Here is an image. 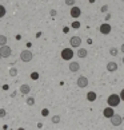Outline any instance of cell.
Listing matches in <instances>:
<instances>
[{
    "label": "cell",
    "instance_id": "cell-1",
    "mask_svg": "<svg viewBox=\"0 0 124 130\" xmlns=\"http://www.w3.org/2000/svg\"><path fill=\"white\" fill-rule=\"evenodd\" d=\"M120 102H121V98H120V95H117V94H111L107 99V103H108V106H111V107H116V106L120 105Z\"/></svg>",
    "mask_w": 124,
    "mask_h": 130
},
{
    "label": "cell",
    "instance_id": "cell-2",
    "mask_svg": "<svg viewBox=\"0 0 124 130\" xmlns=\"http://www.w3.org/2000/svg\"><path fill=\"white\" fill-rule=\"evenodd\" d=\"M60 56H61V59H63V60H71V59L75 56V52L72 51V48H71V47H67V48L61 50Z\"/></svg>",
    "mask_w": 124,
    "mask_h": 130
},
{
    "label": "cell",
    "instance_id": "cell-3",
    "mask_svg": "<svg viewBox=\"0 0 124 130\" xmlns=\"http://www.w3.org/2000/svg\"><path fill=\"white\" fill-rule=\"evenodd\" d=\"M33 58V54L30 51V48H26L20 52V59L21 62H24V63H28V62H31Z\"/></svg>",
    "mask_w": 124,
    "mask_h": 130
},
{
    "label": "cell",
    "instance_id": "cell-4",
    "mask_svg": "<svg viewBox=\"0 0 124 130\" xmlns=\"http://www.w3.org/2000/svg\"><path fill=\"white\" fill-rule=\"evenodd\" d=\"M69 44H71V47H72V48H79V47L82 46V38L78 36V35L72 36V38L69 39Z\"/></svg>",
    "mask_w": 124,
    "mask_h": 130
},
{
    "label": "cell",
    "instance_id": "cell-5",
    "mask_svg": "<svg viewBox=\"0 0 124 130\" xmlns=\"http://www.w3.org/2000/svg\"><path fill=\"white\" fill-rule=\"evenodd\" d=\"M11 54H12V50L9 46L7 44L0 46V55H2V58H8V56H11Z\"/></svg>",
    "mask_w": 124,
    "mask_h": 130
},
{
    "label": "cell",
    "instance_id": "cell-6",
    "mask_svg": "<svg viewBox=\"0 0 124 130\" xmlns=\"http://www.w3.org/2000/svg\"><path fill=\"white\" fill-rule=\"evenodd\" d=\"M99 31L102 32L103 35H108V34H111V31H112V27H111V24H108V23H103V24H100Z\"/></svg>",
    "mask_w": 124,
    "mask_h": 130
},
{
    "label": "cell",
    "instance_id": "cell-7",
    "mask_svg": "<svg viewBox=\"0 0 124 130\" xmlns=\"http://www.w3.org/2000/svg\"><path fill=\"white\" fill-rule=\"evenodd\" d=\"M109 119H111L112 126H120V125L123 123V117L119 115V114H113V117L109 118Z\"/></svg>",
    "mask_w": 124,
    "mask_h": 130
},
{
    "label": "cell",
    "instance_id": "cell-8",
    "mask_svg": "<svg viewBox=\"0 0 124 130\" xmlns=\"http://www.w3.org/2000/svg\"><path fill=\"white\" fill-rule=\"evenodd\" d=\"M76 85L79 86L80 89H84V87H87L88 86V78H85V76H79L78 80H76Z\"/></svg>",
    "mask_w": 124,
    "mask_h": 130
},
{
    "label": "cell",
    "instance_id": "cell-9",
    "mask_svg": "<svg viewBox=\"0 0 124 130\" xmlns=\"http://www.w3.org/2000/svg\"><path fill=\"white\" fill-rule=\"evenodd\" d=\"M71 16L72 18H75V19H78L80 15H82V9H80L79 7H76V6H73L72 8H71Z\"/></svg>",
    "mask_w": 124,
    "mask_h": 130
},
{
    "label": "cell",
    "instance_id": "cell-10",
    "mask_svg": "<svg viewBox=\"0 0 124 130\" xmlns=\"http://www.w3.org/2000/svg\"><path fill=\"white\" fill-rule=\"evenodd\" d=\"M113 114H115V113H113V107H111V106H108V107H106L103 110V115L106 118H112Z\"/></svg>",
    "mask_w": 124,
    "mask_h": 130
},
{
    "label": "cell",
    "instance_id": "cell-11",
    "mask_svg": "<svg viewBox=\"0 0 124 130\" xmlns=\"http://www.w3.org/2000/svg\"><path fill=\"white\" fill-rule=\"evenodd\" d=\"M79 69H80V64L78 62H71L69 63V71L71 73H78Z\"/></svg>",
    "mask_w": 124,
    "mask_h": 130
},
{
    "label": "cell",
    "instance_id": "cell-12",
    "mask_svg": "<svg viewBox=\"0 0 124 130\" xmlns=\"http://www.w3.org/2000/svg\"><path fill=\"white\" fill-rule=\"evenodd\" d=\"M107 70L109 71V73H115V71L117 70V63H115V62H108L107 63Z\"/></svg>",
    "mask_w": 124,
    "mask_h": 130
},
{
    "label": "cell",
    "instance_id": "cell-13",
    "mask_svg": "<svg viewBox=\"0 0 124 130\" xmlns=\"http://www.w3.org/2000/svg\"><path fill=\"white\" fill-rule=\"evenodd\" d=\"M76 55H78L79 58H87V55H88V51L85 50V48H78V51H76Z\"/></svg>",
    "mask_w": 124,
    "mask_h": 130
},
{
    "label": "cell",
    "instance_id": "cell-14",
    "mask_svg": "<svg viewBox=\"0 0 124 130\" xmlns=\"http://www.w3.org/2000/svg\"><path fill=\"white\" fill-rule=\"evenodd\" d=\"M30 91H31V87L28 85H21L20 86V93L23 95H28V94H30Z\"/></svg>",
    "mask_w": 124,
    "mask_h": 130
},
{
    "label": "cell",
    "instance_id": "cell-15",
    "mask_svg": "<svg viewBox=\"0 0 124 130\" xmlns=\"http://www.w3.org/2000/svg\"><path fill=\"white\" fill-rule=\"evenodd\" d=\"M97 98V94L95 93V91H89V93L87 94V99L89 101V102H95Z\"/></svg>",
    "mask_w": 124,
    "mask_h": 130
},
{
    "label": "cell",
    "instance_id": "cell-16",
    "mask_svg": "<svg viewBox=\"0 0 124 130\" xmlns=\"http://www.w3.org/2000/svg\"><path fill=\"white\" fill-rule=\"evenodd\" d=\"M7 44V36L6 35H0V46Z\"/></svg>",
    "mask_w": 124,
    "mask_h": 130
},
{
    "label": "cell",
    "instance_id": "cell-17",
    "mask_svg": "<svg viewBox=\"0 0 124 130\" xmlns=\"http://www.w3.org/2000/svg\"><path fill=\"white\" fill-rule=\"evenodd\" d=\"M27 105L28 106H33V105H35V98H33V97H28L27 98Z\"/></svg>",
    "mask_w": 124,
    "mask_h": 130
},
{
    "label": "cell",
    "instance_id": "cell-18",
    "mask_svg": "<svg viewBox=\"0 0 124 130\" xmlns=\"http://www.w3.org/2000/svg\"><path fill=\"white\" fill-rule=\"evenodd\" d=\"M109 54H111L112 56H116V55L119 54V50L115 48V47H112V48H109Z\"/></svg>",
    "mask_w": 124,
    "mask_h": 130
},
{
    "label": "cell",
    "instance_id": "cell-19",
    "mask_svg": "<svg viewBox=\"0 0 124 130\" xmlns=\"http://www.w3.org/2000/svg\"><path fill=\"white\" fill-rule=\"evenodd\" d=\"M52 123H59L60 122V115H54V117L51 118Z\"/></svg>",
    "mask_w": 124,
    "mask_h": 130
},
{
    "label": "cell",
    "instance_id": "cell-20",
    "mask_svg": "<svg viewBox=\"0 0 124 130\" xmlns=\"http://www.w3.org/2000/svg\"><path fill=\"white\" fill-rule=\"evenodd\" d=\"M6 13H7V11H6V7L0 4V18H3L4 15H6Z\"/></svg>",
    "mask_w": 124,
    "mask_h": 130
},
{
    "label": "cell",
    "instance_id": "cell-21",
    "mask_svg": "<svg viewBox=\"0 0 124 130\" xmlns=\"http://www.w3.org/2000/svg\"><path fill=\"white\" fill-rule=\"evenodd\" d=\"M9 75H11V76H16L17 75V69H16V67H12V69L9 70Z\"/></svg>",
    "mask_w": 124,
    "mask_h": 130
},
{
    "label": "cell",
    "instance_id": "cell-22",
    "mask_svg": "<svg viewBox=\"0 0 124 130\" xmlns=\"http://www.w3.org/2000/svg\"><path fill=\"white\" fill-rule=\"evenodd\" d=\"M31 79H32V80H37V79H39V73L33 71V73L31 74Z\"/></svg>",
    "mask_w": 124,
    "mask_h": 130
},
{
    "label": "cell",
    "instance_id": "cell-23",
    "mask_svg": "<svg viewBox=\"0 0 124 130\" xmlns=\"http://www.w3.org/2000/svg\"><path fill=\"white\" fill-rule=\"evenodd\" d=\"M71 27L75 28V30H78V28H80V23H79L78 20H75V22L72 23V24H71Z\"/></svg>",
    "mask_w": 124,
    "mask_h": 130
},
{
    "label": "cell",
    "instance_id": "cell-24",
    "mask_svg": "<svg viewBox=\"0 0 124 130\" xmlns=\"http://www.w3.org/2000/svg\"><path fill=\"white\" fill-rule=\"evenodd\" d=\"M75 3H76V0H65V4H67V6H69V7H73Z\"/></svg>",
    "mask_w": 124,
    "mask_h": 130
},
{
    "label": "cell",
    "instance_id": "cell-25",
    "mask_svg": "<svg viewBox=\"0 0 124 130\" xmlns=\"http://www.w3.org/2000/svg\"><path fill=\"white\" fill-rule=\"evenodd\" d=\"M7 115V111L4 109H0V118H4Z\"/></svg>",
    "mask_w": 124,
    "mask_h": 130
},
{
    "label": "cell",
    "instance_id": "cell-26",
    "mask_svg": "<svg viewBox=\"0 0 124 130\" xmlns=\"http://www.w3.org/2000/svg\"><path fill=\"white\" fill-rule=\"evenodd\" d=\"M100 11H102V12H107L108 11V6H103L102 8H100Z\"/></svg>",
    "mask_w": 124,
    "mask_h": 130
},
{
    "label": "cell",
    "instance_id": "cell-27",
    "mask_svg": "<svg viewBox=\"0 0 124 130\" xmlns=\"http://www.w3.org/2000/svg\"><path fill=\"white\" fill-rule=\"evenodd\" d=\"M41 114L44 115V117H47V115H48V110H47V109H44V110L41 111Z\"/></svg>",
    "mask_w": 124,
    "mask_h": 130
},
{
    "label": "cell",
    "instance_id": "cell-28",
    "mask_svg": "<svg viewBox=\"0 0 124 130\" xmlns=\"http://www.w3.org/2000/svg\"><path fill=\"white\" fill-rule=\"evenodd\" d=\"M119 95H120V98H121V101H124V89L121 90V93L119 94Z\"/></svg>",
    "mask_w": 124,
    "mask_h": 130
},
{
    "label": "cell",
    "instance_id": "cell-29",
    "mask_svg": "<svg viewBox=\"0 0 124 130\" xmlns=\"http://www.w3.org/2000/svg\"><path fill=\"white\" fill-rule=\"evenodd\" d=\"M49 13H51L52 16H55V15H56V11H55V9H51V12H49Z\"/></svg>",
    "mask_w": 124,
    "mask_h": 130
},
{
    "label": "cell",
    "instance_id": "cell-30",
    "mask_svg": "<svg viewBox=\"0 0 124 130\" xmlns=\"http://www.w3.org/2000/svg\"><path fill=\"white\" fill-rule=\"evenodd\" d=\"M120 51H121L123 54H124V43H123V44H121V47H120Z\"/></svg>",
    "mask_w": 124,
    "mask_h": 130
},
{
    "label": "cell",
    "instance_id": "cell-31",
    "mask_svg": "<svg viewBox=\"0 0 124 130\" xmlns=\"http://www.w3.org/2000/svg\"><path fill=\"white\" fill-rule=\"evenodd\" d=\"M26 46H27V48H30V47H32V44H31V43H30V42H28V43H27V44H26Z\"/></svg>",
    "mask_w": 124,
    "mask_h": 130
},
{
    "label": "cell",
    "instance_id": "cell-32",
    "mask_svg": "<svg viewBox=\"0 0 124 130\" xmlns=\"http://www.w3.org/2000/svg\"><path fill=\"white\" fill-rule=\"evenodd\" d=\"M21 39V35H16V40H20Z\"/></svg>",
    "mask_w": 124,
    "mask_h": 130
},
{
    "label": "cell",
    "instance_id": "cell-33",
    "mask_svg": "<svg viewBox=\"0 0 124 130\" xmlns=\"http://www.w3.org/2000/svg\"><path fill=\"white\" fill-rule=\"evenodd\" d=\"M3 90H8V85H4L3 86Z\"/></svg>",
    "mask_w": 124,
    "mask_h": 130
},
{
    "label": "cell",
    "instance_id": "cell-34",
    "mask_svg": "<svg viewBox=\"0 0 124 130\" xmlns=\"http://www.w3.org/2000/svg\"><path fill=\"white\" fill-rule=\"evenodd\" d=\"M89 3H95V0H89Z\"/></svg>",
    "mask_w": 124,
    "mask_h": 130
},
{
    "label": "cell",
    "instance_id": "cell-35",
    "mask_svg": "<svg viewBox=\"0 0 124 130\" xmlns=\"http://www.w3.org/2000/svg\"><path fill=\"white\" fill-rule=\"evenodd\" d=\"M17 130H24V129H23V127H20V129H17Z\"/></svg>",
    "mask_w": 124,
    "mask_h": 130
},
{
    "label": "cell",
    "instance_id": "cell-36",
    "mask_svg": "<svg viewBox=\"0 0 124 130\" xmlns=\"http://www.w3.org/2000/svg\"><path fill=\"white\" fill-rule=\"evenodd\" d=\"M123 63H124V56H123Z\"/></svg>",
    "mask_w": 124,
    "mask_h": 130
},
{
    "label": "cell",
    "instance_id": "cell-37",
    "mask_svg": "<svg viewBox=\"0 0 124 130\" xmlns=\"http://www.w3.org/2000/svg\"><path fill=\"white\" fill-rule=\"evenodd\" d=\"M0 59H2V55H0Z\"/></svg>",
    "mask_w": 124,
    "mask_h": 130
}]
</instances>
